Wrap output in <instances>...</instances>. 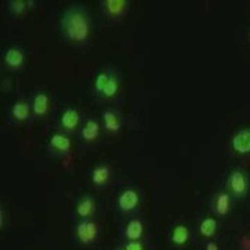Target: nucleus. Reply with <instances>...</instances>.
Returning a JSON list of instances; mask_svg holds the SVG:
<instances>
[{
    "label": "nucleus",
    "mask_w": 250,
    "mask_h": 250,
    "mask_svg": "<svg viewBox=\"0 0 250 250\" xmlns=\"http://www.w3.org/2000/svg\"><path fill=\"white\" fill-rule=\"evenodd\" d=\"M3 62L11 70H18L25 62V54H24L21 47L11 46L3 54Z\"/></svg>",
    "instance_id": "8"
},
{
    "label": "nucleus",
    "mask_w": 250,
    "mask_h": 250,
    "mask_svg": "<svg viewBox=\"0 0 250 250\" xmlns=\"http://www.w3.org/2000/svg\"><path fill=\"white\" fill-rule=\"evenodd\" d=\"M49 145L50 147L60 153H68L71 149V141L67 135L56 132L49 138Z\"/></svg>",
    "instance_id": "12"
},
{
    "label": "nucleus",
    "mask_w": 250,
    "mask_h": 250,
    "mask_svg": "<svg viewBox=\"0 0 250 250\" xmlns=\"http://www.w3.org/2000/svg\"><path fill=\"white\" fill-rule=\"evenodd\" d=\"M249 177L242 168H233L227 178V192L232 197L243 199L249 193Z\"/></svg>",
    "instance_id": "2"
},
{
    "label": "nucleus",
    "mask_w": 250,
    "mask_h": 250,
    "mask_svg": "<svg viewBox=\"0 0 250 250\" xmlns=\"http://www.w3.org/2000/svg\"><path fill=\"white\" fill-rule=\"evenodd\" d=\"M231 208H232V196L227 190L217 192L211 203L213 213L218 217H225L231 213Z\"/></svg>",
    "instance_id": "5"
},
{
    "label": "nucleus",
    "mask_w": 250,
    "mask_h": 250,
    "mask_svg": "<svg viewBox=\"0 0 250 250\" xmlns=\"http://www.w3.org/2000/svg\"><path fill=\"white\" fill-rule=\"evenodd\" d=\"M99 134H100V125H99L98 121H95V120H88V121L83 124L82 129H81V135H82V138H83L86 142H93V141H96Z\"/></svg>",
    "instance_id": "17"
},
{
    "label": "nucleus",
    "mask_w": 250,
    "mask_h": 250,
    "mask_svg": "<svg viewBox=\"0 0 250 250\" xmlns=\"http://www.w3.org/2000/svg\"><path fill=\"white\" fill-rule=\"evenodd\" d=\"M29 111H31V106L28 104V102H25V100H17L13 104V107H11V116H13V118L16 121L22 123V121H25L29 117Z\"/></svg>",
    "instance_id": "18"
},
{
    "label": "nucleus",
    "mask_w": 250,
    "mask_h": 250,
    "mask_svg": "<svg viewBox=\"0 0 250 250\" xmlns=\"http://www.w3.org/2000/svg\"><path fill=\"white\" fill-rule=\"evenodd\" d=\"M102 4L110 17H120L128 9V1L125 0H104L102 1Z\"/></svg>",
    "instance_id": "11"
},
{
    "label": "nucleus",
    "mask_w": 250,
    "mask_h": 250,
    "mask_svg": "<svg viewBox=\"0 0 250 250\" xmlns=\"http://www.w3.org/2000/svg\"><path fill=\"white\" fill-rule=\"evenodd\" d=\"M125 250H145L143 243L141 241H128L125 245Z\"/></svg>",
    "instance_id": "23"
},
{
    "label": "nucleus",
    "mask_w": 250,
    "mask_h": 250,
    "mask_svg": "<svg viewBox=\"0 0 250 250\" xmlns=\"http://www.w3.org/2000/svg\"><path fill=\"white\" fill-rule=\"evenodd\" d=\"M218 229V223L213 217H207L205 220H202V223L199 225V231L203 238H213Z\"/></svg>",
    "instance_id": "19"
},
{
    "label": "nucleus",
    "mask_w": 250,
    "mask_h": 250,
    "mask_svg": "<svg viewBox=\"0 0 250 250\" xmlns=\"http://www.w3.org/2000/svg\"><path fill=\"white\" fill-rule=\"evenodd\" d=\"M205 250H220V246H218V243H217V242L208 241L207 243H206Z\"/></svg>",
    "instance_id": "24"
},
{
    "label": "nucleus",
    "mask_w": 250,
    "mask_h": 250,
    "mask_svg": "<svg viewBox=\"0 0 250 250\" xmlns=\"http://www.w3.org/2000/svg\"><path fill=\"white\" fill-rule=\"evenodd\" d=\"M117 250H125V249H117Z\"/></svg>",
    "instance_id": "26"
},
{
    "label": "nucleus",
    "mask_w": 250,
    "mask_h": 250,
    "mask_svg": "<svg viewBox=\"0 0 250 250\" xmlns=\"http://www.w3.org/2000/svg\"><path fill=\"white\" fill-rule=\"evenodd\" d=\"M62 35L70 42L83 43L90 36V20L88 11L81 6H71L64 10L60 20Z\"/></svg>",
    "instance_id": "1"
},
{
    "label": "nucleus",
    "mask_w": 250,
    "mask_h": 250,
    "mask_svg": "<svg viewBox=\"0 0 250 250\" xmlns=\"http://www.w3.org/2000/svg\"><path fill=\"white\" fill-rule=\"evenodd\" d=\"M189 236H190V232H189V228L187 225L178 224V225L174 227V229L171 232V242L175 246H184L189 241Z\"/></svg>",
    "instance_id": "16"
},
{
    "label": "nucleus",
    "mask_w": 250,
    "mask_h": 250,
    "mask_svg": "<svg viewBox=\"0 0 250 250\" xmlns=\"http://www.w3.org/2000/svg\"><path fill=\"white\" fill-rule=\"evenodd\" d=\"M110 77H111V74L108 71H102L99 72L98 75H96V78H95V82H93V88L95 90L98 92V93H103V90L106 88V85H107L108 80H110Z\"/></svg>",
    "instance_id": "20"
},
{
    "label": "nucleus",
    "mask_w": 250,
    "mask_h": 250,
    "mask_svg": "<svg viewBox=\"0 0 250 250\" xmlns=\"http://www.w3.org/2000/svg\"><path fill=\"white\" fill-rule=\"evenodd\" d=\"M34 4H35V1H32V0H28L27 1L28 9H32V7H34Z\"/></svg>",
    "instance_id": "25"
},
{
    "label": "nucleus",
    "mask_w": 250,
    "mask_h": 250,
    "mask_svg": "<svg viewBox=\"0 0 250 250\" xmlns=\"http://www.w3.org/2000/svg\"><path fill=\"white\" fill-rule=\"evenodd\" d=\"M139 203H141L139 192L132 188L124 189L117 197V207L123 213H132L139 207Z\"/></svg>",
    "instance_id": "4"
},
{
    "label": "nucleus",
    "mask_w": 250,
    "mask_h": 250,
    "mask_svg": "<svg viewBox=\"0 0 250 250\" xmlns=\"http://www.w3.org/2000/svg\"><path fill=\"white\" fill-rule=\"evenodd\" d=\"M118 88H120V83H118V80H117L116 77L111 74V77H110V80H108L107 85H106V88L103 90V93H102V96H104V98H113V96H116V93L118 92Z\"/></svg>",
    "instance_id": "21"
},
{
    "label": "nucleus",
    "mask_w": 250,
    "mask_h": 250,
    "mask_svg": "<svg viewBox=\"0 0 250 250\" xmlns=\"http://www.w3.org/2000/svg\"><path fill=\"white\" fill-rule=\"evenodd\" d=\"M60 124L67 131H74L80 124V113L74 107L65 108L60 117Z\"/></svg>",
    "instance_id": "9"
},
{
    "label": "nucleus",
    "mask_w": 250,
    "mask_h": 250,
    "mask_svg": "<svg viewBox=\"0 0 250 250\" xmlns=\"http://www.w3.org/2000/svg\"><path fill=\"white\" fill-rule=\"evenodd\" d=\"M28 6L25 0H10L9 10L14 16H21L27 11Z\"/></svg>",
    "instance_id": "22"
},
{
    "label": "nucleus",
    "mask_w": 250,
    "mask_h": 250,
    "mask_svg": "<svg viewBox=\"0 0 250 250\" xmlns=\"http://www.w3.org/2000/svg\"><path fill=\"white\" fill-rule=\"evenodd\" d=\"M49 96L46 95L45 92H38L35 95V98L32 100V110L34 114L38 117H43L47 114L49 111Z\"/></svg>",
    "instance_id": "13"
},
{
    "label": "nucleus",
    "mask_w": 250,
    "mask_h": 250,
    "mask_svg": "<svg viewBox=\"0 0 250 250\" xmlns=\"http://www.w3.org/2000/svg\"><path fill=\"white\" fill-rule=\"evenodd\" d=\"M90 179H92V184L96 185V187H103L106 185L110 179V168L104 164H100L96 166L92 172H90Z\"/></svg>",
    "instance_id": "14"
},
{
    "label": "nucleus",
    "mask_w": 250,
    "mask_h": 250,
    "mask_svg": "<svg viewBox=\"0 0 250 250\" xmlns=\"http://www.w3.org/2000/svg\"><path fill=\"white\" fill-rule=\"evenodd\" d=\"M102 118L104 123V128L108 132H118L121 128V121H120V116L117 114L114 110H104L102 113Z\"/></svg>",
    "instance_id": "15"
},
{
    "label": "nucleus",
    "mask_w": 250,
    "mask_h": 250,
    "mask_svg": "<svg viewBox=\"0 0 250 250\" xmlns=\"http://www.w3.org/2000/svg\"><path fill=\"white\" fill-rule=\"evenodd\" d=\"M96 211V200L89 195H83L78 199L75 205V213L81 220H90Z\"/></svg>",
    "instance_id": "6"
},
{
    "label": "nucleus",
    "mask_w": 250,
    "mask_h": 250,
    "mask_svg": "<svg viewBox=\"0 0 250 250\" xmlns=\"http://www.w3.org/2000/svg\"><path fill=\"white\" fill-rule=\"evenodd\" d=\"M99 227L92 220H81L75 227V236L82 245H90L98 239Z\"/></svg>",
    "instance_id": "3"
},
{
    "label": "nucleus",
    "mask_w": 250,
    "mask_h": 250,
    "mask_svg": "<svg viewBox=\"0 0 250 250\" xmlns=\"http://www.w3.org/2000/svg\"><path fill=\"white\" fill-rule=\"evenodd\" d=\"M143 231H145V227H143L142 221L138 218H132L125 225V238L128 241H141V238L143 236Z\"/></svg>",
    "instance_id": "10"
},
{
    "label": "nucleus",
    "mask_w": 250,
    "mask_h": 250,
    "mask_svg": "<svg viewBox=\"0 0 250 250\" xmlns=\"http://www.w3.org/2000/svg\"><path fill=\"white\" fill-rule=\"evenodd\" d=\"M231 146L233 152L238 154H248L250 153V128L241 129L233 135L231 139Z\"/></svg>",
    "instance_id": "7"
}]
</instances>
